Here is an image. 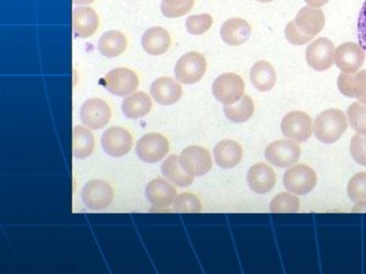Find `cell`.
<instances>
[{"mask_svg":"<svg viewBox=\"0 0 366 274\" xmlns=\"http://www.w3.org/2000/svg\"><path fill=\"white\" fill-rule=\"evenodd\" d=\"M162 173L167 181L174 183L177 187H188L194 181L193 176L188 175L187 172L183 170L177 155H171L162 162Z\"/></svg>","mask_w":366,"mask_h":274,"instance_id":"83f0119b","label":"cell"},{"mask_svg":"<svg viewBox=\"0 0 366 274\" xmlns=\"http://www.w3.org/2000/svg\"><path fill=\"white\" fill-rule=\"evenodd\" d=\"M174 210L179 213H198L202 211V203L193 193H183L174 201Z\"/></svg>","mask_w":366,"mask_h":274,"instance_id":"d6a6232c","label":"cell"},{"mask_svg":"<svg viewBox=\"0 0 366 274\" xmlns=\"http://www.w3.org/2000/svg\"><path fill=\"white\" fill-rule=\"evenodd\" d=\"M353 211L366 212V201H358V204L353 208Z\"/></svg>","mask_w":366,"mask_h":274,"instance_id":"ab89813d","label":"cell"},{"mask_svg":"<svg viewBox=\"0 0 366 274\" xmlns=\"http://www.w3.org/2000/svg\"><path fill=\"white\" fill-rule=\"evenodd\" d=\"M207 66V60L203 55L198 51H189L176 63V79L182 84L197 83L205 75Z\"/></svg>","mask_w":366,"mask_h":274,"instance_id":"277c9868","label":"cell"},{"mask_svg":"<svg viewBox=\"0 0 366 274\" xmlns=\"http://www.w3.org/2000/svg\"><path fill=\"white\" fill-rule=\"evenodd\" d=\"M335 46L327 38H317L308 46L305 51V59L312 70H329L335 63Z\"/></svg>","mask_w":366,"mask_h":274,"instance_id":"4fadbf2b","label":"cell"},{"mask_svg":"<svg viewBox=\"0 0 366 274\" xmlns=\"http://www.w3.org/2000/svg\"><path fill=\"white\" fill-rule=\"evenodd\" d=\"M171 46V37L167 29L152 27L142 37V46L146 53L153 56L165 54Z\"/></svg>","mask_w":366,"mask_h":274,"instance_id":"603a6c76","label":"cell"},{"mask_svg":"<svg viewBox=\"0 0 366 274\" xmlns=\"http://www.w3.org/2000/svg\"><path fill=\"white\" fill-rule=\"evenodd\" d=\"M246 84L241 76L227 72L219 76L212 83V94L221 104L232 105L244 96Z\"/></svg>","mask_w":366,"mask_h":274,"instance_id":"3957f363","label":"cell"},{"mask_svg":"<svg viewBox=\"0 0 366 274\" xmlns=\"http://www.w3.org/2000/svg\"><path fill=\"white\" fill-rule=\"evenodd\" d=\"M317 176L312 167L298 163L290 167L283 176V184L288 191L296 196H305L315 188Z\"/></svg>","mask_w":366,"mask_h":274,"instance_id":"7a4b0ae2","label":"cell"},{"mask_svg":"<svg viewBox=\"0 0 366 274\" xmlns=\"http://www.w3.org/2000/svg\"><path fill=\"white\" fill-rule=\"evenodd\" d=\"M365 61V51L357 43L347 42L335 50V64L345 73H357Z\"/></svg>","mask_w":366,"mask_h":274,"instance_id":"5bb4252c","label":"cell"},{"mask_svg":"<svg viewBox=\"0 0 366 274\" xmlns=\"http://www.w3.org/2000/svg\"><path fill=\"white\" fill-rule=\"evenodd\" d=\"M325 14L320 8L304 6L297 14L296 25L307 36L315 38L325 27Z\"/></svg>","mask_w":366,"mask_h":274,"instance_id":"d6986e66","label":"cell"},{"mask_svg":"<svg viewBox=\"0 0 366 274\" xmlns=\"http://www.w3.org/2000/svg\"><path fill=\"white\" fill-rule=\"evenodd\" d=\"M302 149L292 139H280L271 143L265 149V158L272 166L288 168L300 160Z\"/></svg>","mask_w":366,"mask_h":274,"instance_id":"5b68a950","label":"cell"},{"mask_svg":"<svg viewBox=\"0 0 366 274\" xmlns=\"http://www.w3.org/2000/svg\"><path fill=\"white\" fill-rule=\"evenodd\" d=\"M102 148L109 156L122 158L129 154L134 146V137L124 127H110L102 136Z\"/></svg>","mask_w":366,"mask_h":274,"instance_id":"8fae6325","label":"cell"},{"mask_svg":"<svg viewBox=\"0 0 366 274\" xmlns=\"http://www.w3.org/2000/svg\"><path fill=\"white\" fill-rule=\"evenodd\" d=\"M358 39L359 46L366 50V1L362 5L358 17Z\"/></svg>","mask_w":366,"mask_h":274,"instance_id":"74e56055","label":"cell"},{"mask_svg":"<svg viewBox=\"0 0 366 274\" xmlns=\"http://www.w3.org/2000/svg\"><path fill=\"white\" fill-rule=\"evenodd\" d=\"M329 1L330 0H305V3L309 6H312V8H321V6L327 4Z\"/></svg>","mask_w":366,"mask_h":274,"instance_id":"f35d334b","label":"cell"},{"mask_svg":"<svg viewBox=\"0 0 366 274\" xmlns=\"http://www.w3.org/2000/svg\"><path fill=\"white\" fill-rule=\"evenodd\" d=\"M72 27L79 38H89L99 29L98 14L88 6H79L72 13Z\"/></svg>","mask_w":366,"mask_h":274,"instance_id":"ffe728a7","label":"cell"},{"mask_svg":"<svg viewBox=\"0 0 366 274\" xmlns=\"http://www.w3.org/2000/svg\"><path fill=\"white\" fill-rule=\"evenodd\" d=\"M93 1H94V0H74V3H75L76 5H82V6L92 4Z\"/></svg>","mask_w":366,"mask_h":274,"instance_id":"60d3db41","label":"cell"},{"mask_svg":"<svg viewBox=\"0 0 366 274\" xmlns=\"http://www.w3.org/2000/svg\"><path fill=\"white\" fill-rule=\"evenodd\" d=\"M348 123L358 134L366 136V105L353 103L347 110Z\"/></svg>","mask_w":366,"mask_h":274,"instance_id":"4dcf8cb0","label":"cell"},{"mask_svg":"<svg viewBox=\"0 0 366 274\" xmlns=\"http://www.w3.org/2000/svg\"><path fill=\"white\" fill-rule=\"evenodd\" d=\"M312 126V118L308 113L303 111H292L283 117L281 131L287 139L303 143L312 137L314 131Z\"/></svg>","mask_w":366,"mask_h":274,"instance_id":"30bf717a","label":"cell"},{"mask_svg":"<svg viewBox=\"0 0 366 274\" xmlns=\"http://www.w3.org/2000/svg\"><path fill=\"white\" fill-rule=\"evenodd\" d=\"M72 150L76 158H87L93 154L96 148L94 136L86 126H75L72 132Z\"/></svg>","mask_w":366,"mask_h":274,"instance_id":"484cf974","label":"cell"},{"mask_svg":"<svg viewBox=\"0 0 366 274\" xmlns=\"http://www.w3.org/2000/svg\"><path fill=\"white\" fill-rule=\"evenodd\" d=\"M259 3H271V1H274V0H257Z\"/></svg>","mask_w":366,"mask_h":274,"instance_id":"b9f144b4","label":"cell"},{"mask_svg":"<svg viewBox=\"0 0 366 274\" xmlns=\"http://www.w3.org/2000/svg\"><path fill=\"white\" fill-rule=\"evenodd\" d=\"M348 196L354 203L366 201V172L353 176L348 183Z\"/></svg>","mask_w":366,"mask_h":274,"instance_id":"e575fe53","label":"cell"},{"mask_svg":"<svg viewBox=\"0 0 366 274\" xmlns=\"http://www.w3.org/2000/svg\"><path fill=\"white\" fill-rule=\"evenodd\" d=\"M338 89L347 98H355L359 103L366 105V70L357 73H345L338 76Z\"/></svg>","mask_w":366,"mask_h":274,"instance_id":"2e32d148","label":"cell"},{"mask_svg":"<svg viewBox=\"0 0 366 274\" xmlns=\"http://www.w3.org/2000/svg\"><path fill=\"white\" fill-rule=\"evenodd\" d=\"M81 199L91 210L100 211L109 208L114 200V189L108 182L102 179H92L84 184L81 191Z\"/></svg>","mask_w":366,"mask_h":274,"instance_id":"8992f818","label":"cell"},{"mask_svg":"<svg viewBox=\"0 0 366 274\" xmlns=\"http://www.w3.org/2000/svg\"><path fill=\"white\" fill-rule=\"evenodd\" d=\"M179 158L183 170L193 177H203L212 170V156L209 150L203 146H187L183 149Z\"/></svg>","mask_w":366,"mask_h":274,"instance_id":"ba28073f","label":"cell"},{"mask_svg":"<svg viewBox=\"0 0 366 274\" xmlns=\"http://www.w3.org/2000/svg\"><path fill=\"white\" fill-rule=\"evenodd\" d=\"M300 199L293 193H280L271 200L270 211L274 213H295L300 211Z\"/></svg>","mask_w":366,"mask_h":274,"instance_id":"f546056e","label":"cell"},{"mask_svg":"<svg viewBox=\"0 0 366 274\" xmlns=\"http://www.w3.org/2000/svg\"><path fill=\"white\" fill-rule=\"evenodd\" d=\"M153 108L152 98L144 91H136L126 96L122 101V113L127 118L137 120L144 117L150 113Z\"/></svg>","mask_w":366,"mask_h":274,"instance_id":"cb8c5ba5","label":"cell"},{"mask_svg":"<svg viewBox=\"0 0 366 274\" xmlns=\"http://www.w3.org/2000/svg\"><path fill=\"white\" fill-rule=\"evenodd\" d=\"M277 75L274 66L269 61L260 60L250 70V82L260 91H269L274 87Z\"/></svg>","mask_w":366,"mask_h":274,"instance_id":"d4e9b609","label":"cell"},{"mask_svg":"<svg viewBox=\"0 0 366 274\" xmlns=\"http://www.w3.org/2000/svg\"><path fill=\"white\" fill-rule=\"evenodd\" d=\"M183 91L179 81L170 77L155 79L150 86V96L158 104L169 106L182 98Z\"/></svg>","mask_w":366,"mask_h":274,"instance_id":"9a60e30c","label":"cell"},{"mask_svg":"<svg viewBox=\"0 0 366 274\" xmlns=\"http://www.w3.org/2000/svg\"><path fill=\"white\" fill-rule=\"evenodd\" d=\"M127 38L120 31H108L100 37L98 49L100 54L107 58H117L125 53Z\"/></svg>","mask_w":366,"mask_h":274,"instance_id":"4316f807","label":"cell"},{"mask_svg":"<svg viewBox=\"0 0 366 274\" xmlns=\"http://www.w3.org/2000/svg\"><path fill=\"white\" fill-rule=\"evenodd\" d=\"M212 24L214 20L209 14H200L188 17L186 20V29L193 36H200L208 32L209 29H212Z\"/></svg>","mask_w":366,"mask_h":274,"instance_id":"836d02e7","label":"cell"},{"mask_svg":"<svg viewBox=\"0 0 366 274\" xmlns=\"http://www.w3.org/2000/svg\"><path fill=\"white\" fill-rule=\"evenodd\" d=\"M252 34L249 24L238 17L229 19L221 26V39L231 46H238L244 44Z\"/></svg>","mask_w":366,"mask_h":274,"instance_id":"44dd1931","label":"cell"},{"mask_svg":"<svg viewBox=\"0 0 366 274\" xmlns=\"http://www.w3.org/2000/svg\"><path fill=\"white\" fill-rule=\"evenodd\" d=\"M348 127V117L340 108L325 110L314 121L315 137L325 144H333L343 136Z\"/></svg>","mask_w":366,"mask_h":274,"instance_id":"6da1fadb","label":"cell"},{"mask_svg":"<svg viewBox=\"0 0 366 274\" xmlns=\"http://www.w3.org/2000/svg\"><path fill=\"white\" fill-rule=\"evenodd\" d=\"M103 84L113 96H127L136 91L139 78L134 70L127 67H117L109 71L103 79Z\"/></svg>","mask_w":366,"mask_h":274,"instance_id":"52a82bcc","label":"cell"},{"mask_svg":"<svg viewBox=\"0 0 366 274\" xmlns=\"http://www.w3.org/2000/svg\"><path fill=\"white\" fill-rule=\"evenodd\" d=\"M146 196L150 204L157 208H169L177 198V191L174 186L162 178H155L148 183Z\"/></svg>","mask_w":366,"mask_h":274,"instance_id":"ac0fdd59","label":"cell"},{"mask_svg":"<svg viewBox=\"0 0 366 274\" xmlns=\"http://www.w3.org/2000/svg\"><path fill=\"white\" fill-rule=\"evenodd\" d=\"M194 0H162V13L169 19H177L191 11Z\"/></svg>","mask_w":366,"mask_h":274,"instance_id":"1f68e13d","label":"cell"},{"mask_svg":"<svg viewBox=\"0 0 366 274\" xmlns=\"http://www.w3.org/2000/svg\"><path fill=\"white\" fill-rule=\"evenodd\" d=\"M350 155L357 163L366 166V136L355 134L350 141Z\"/></svg>","mask_w":366,"mask_h":274,"instance_id":"d590c367","label":"cell"},{"mask_svg":"<svg viewBox=\"0 0 366 274\" xmlns=\"http://www.w3.org/2000/svg\"><path fill=\"white\" fill-rule=\"evenodd\" d=\"M247 182L254 193L262 196L274 189L276 184V175L269 165L260 162L252 166V168L248 171Z\"/></svg>","mask_w":366,"mask_h":274,"instance_id":"e0dca14e","label":"cell"},{"mask_svg":"<svg viewBox=\"0 0 366 274\" xmlns=\"http://www.w3.org/2000/svg\"><path fill=\"white\" fill-rule=\"evenodd\" d=\"M214 158L221 168L229 170L239 165L243 158V149L237 141L225 139L214 148Z\"/></svg>","mask_w":366,"mask_h":274,"instance_id":"7402d4cb","label":"cell"},{"mask_svg":"<svg viewBox=\"0 0 366 274\" xmlns=\"http://www.w3.org/2000/svg\"><path fill=\"white\" fill-rule=\"evenodd\" d=\"M285 34H286L288 42L292 43L293 46H304V44H307V43L310 42L312 39H314V38L310 37V36L304 34L303 32L297 27L295 20L288 22V25L286 26V29H285Z\"/></svg>","mask_w":366,"mask_h":274,"instance_id":"8d00e7d4","label":"cell"},{"mask_svg":"<svg viewBox=\"0 0 366 274\" xmlns=\"http://www.w3.org/2000/svg\"><path fill=\"white\" fill-rule=\"evenodd\" d=\"M170 144L162 133H147L138 141L136 153L142 161L155 163L167 156Z\"/></svg>","mask_w":366,"mask_h":274,"instance_id":"9c48e42d","label":"cell"},{"mask_svg":"<svg viewBox=\"0 0 366 274\" xmlns=\"http://www.w3.org/2000/svg\"><path fill=\"white\" fill-rule=\"evenodd\" d=\"M224 113L231 122L243 123L249 120L254 113V101L250 96H243L237 103L232 105H225Z\"/></svg>","mask_w":366,"mask_h":274,"instance_id":"f1b7e54d","label":"cell"},{"mask_svg":"<svg viewBox=\"0 0 366 274\" xmlns=\"http://www.w3.org/2000/svg\"><path fill=\"white\" fill-rule=\"evenodd\" d=\"M79 118L89 129H100L108 125L112 110L108 103L99 98L86 100L79 110Z\"/></svg>","mask_w":366,"mask_h":274,"instance_id":"7c38bea8","label":"cell"}]
</instances>
